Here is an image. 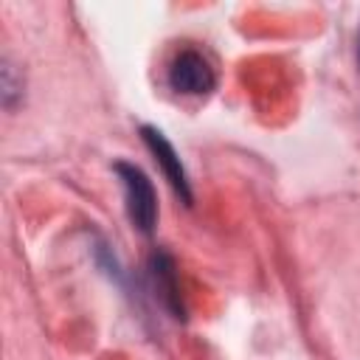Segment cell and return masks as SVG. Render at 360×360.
<instances>
[{
    "label": "cell",
    "mask_w": 360,
    "mask_h": 360,
    "mask_svg": "<svg viewBox=\"0 0 360 360\" xmlns=\"http://www.w3.org/2000/svg\"><path fill=\"white\" fill-rule=\"evenodd\" d=\"M166 82L174 93L183 96H208L211 90H217V70L208 62V56H202L194 48H183L169 62Z\"/></svg>",
    "instance_id": "obj_2"
},
{
    "label": "cell",
    "mask_w": 360,
    "mask_h": 360,
    "mask_svg": "<svg viewBox=\"0 0 360 360\" xmlns=\"http://www.w3.org/2000/svg\"><path fill=\"white\" fill-rule=\"evenodd\" d=\"M357 65H360V28H357Z\"/></svg>",
    "instance_id": "obj_6"
},
{
    "label": "cell",
    "mask_w": 360,
    "mask_h": 360,
    "mask_svg": "<svg viewBox=\"0 0 360 360\" xmlns=\"http://www.w3.org/2000/svg\"><path fill=\"white\" fill-rule=\"evenodd\" d=\"M20 98H22V82H17L14 79V68L8 62H3V107L14 110Z\"/></svg>",
    "instance_id": "obj_5"
},
{
    "label": "cell",
    "mask_w": 360,
    "mask_h": 360,
    "mask_svg": "<svg viewBox=\"0 0 360 360\" xmlns=\"http://www.w3.org/2000/svg\"><path fill=\"white\" fill-rule=\"evenodd\" d=\"M138 132H141V141L146 143V149L152 152L155 163L160 166V172H163L166 183L172 186V191L180 197V202L191 205V202H194L191 180H188L186 166H183V160H180V155H177V149L172 146V141H169L158 127H152V124H141V129H138Z\"/></svg>",
    "instance_id": "obj_3"
},
{
    "label": "cell",
    "mask_w": 360,
    "mask_h": 360,
    "mask_svg": "<svg viewBox=\"0 0 360 360\" xmlns=\"http://www.w3.org/2000/svg\"><path fill=\"white\" fill-rule=\"evenodd\" d=\"M146 276H149L152 292L160 301V307L172 318L186 321V304H183V290H180V276H177L174 256L169 250H163V248L152 250V256L146 262Z\"/></svg>",
    "instance_id": "obj_4"
},
{
    "label": "cell",
    "mask_w": 360,
    "mask_h": 360,
    "mask_svg": "<svg viewBox=\"0 0 360 360\" xmlns=\"http://www.w3.org/2000/svg\"><path fill=\"white\" fill-rule=\"evenodd\" d=\"M112 172L121 180L124 205H127V217H129L132 228L143 236H152L155 225H158V194H155L149 174L129 160H115Z\"/></svg>",
    "instance_id": "obj_1"
}]
</instances>
